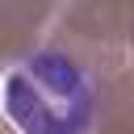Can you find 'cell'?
Wrapping results in <instances>:
<instances>
[{"mask_svg": "<svg viewBox=\"0 0 134 134\" xmlns=\"http://www.w3.org/2000/svg\"><path fill=\"white\" fill-rule=\"evenodd\" d=\"M4 113L21 134H88L96 100L80 63L59 50H38L13 67L4 84Z\"/></svg>", "mask_w": 134, "mask_h": 134, "instance_id": "6da1fadb", "label": "cell"}]
</instances>
